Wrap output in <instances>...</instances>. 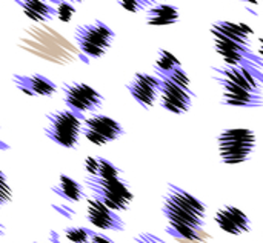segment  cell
<instances>
[{
  "instance_id": "17",
  "label": "cell",
  "mask_w": 263,
  "mask_h": 243,
  "mask_svg": "<svg viewBox=\"0 0 263 243\" xmlns=\"http://www.w3.org/2000/svg\"><path fill=\"white\" fill-rule=\"evenodd\" d=\"M180 14L177 6L168 3H157L146 9V25L149 26H168L179 20Z\"/></svg>"
},
{
  "instance_id": "8",
  "label": "cell",
  "mask_w": 263,
  "mask_h": 243,
  "mask_svg": "<svg viewBox=\"0 0 263 243\" xmlns=\"http://www.w3.org/2000/svg\"><path fill=\"white\" fill-rule=\"evenodd\" d=\"M160 79V105L163 109L173 114H185L190 111L193 105L194 92L191 85H185L171 77H159Z\"/></svg>"
},
{
  "instance_id": "28",
  "label": "cell",
  "mask_w": 263,
  "mask_h": 243,
  "mask_svg": "<svg viewBox=\"0 0 263 243\" xmlns=\"http://www.w3.org/2000/svg\"><path fill=\"white\" fill-rule=\"evenodd\" d=\"M89 243H114L109 237H106V236H102V234H99V233H91V240Z\"/></svg>"
},
{
  "instance_id": "35",
  "label": "cell",
  "mask_w": 263,
  "mask_h": 243,
  "mask_svg": "<svg viewBox=\"0 0 263 243\" xmlns=\"http://www.w3.org/2000/svg\"><path fill=\"white\" fill-rule=\"evenodd\" d=\"M32 243H39V242H32Z\"/></svg>"
},
{
  "instance_id": "25",
  "label": "cell",
  "mask_w": 263,
  "mask_h": 243,
  "mask_svg": "<svg viewBox=\"0 0 263 243\" xmlns=\"http://www.w3.org/2000/svg\"><path fill=\"white\" fill-rule=\"evenodd\" d=\"M136 243H166L163 239H160L159 236H154L151 233H142L139 236L134 237Z\"/></svg>"
},
{
  "instance_id": "19",
  "label": "cell",
  "mask_w": 263,
  "mask_h": 243,
  "mask_svg": "<svg viewBox=\"0 0 263 243\" xmlns=\"http://www.w3.org/2000/svg\"><path fill=\"white\" fill-rule=\"evenodd\" d=\"M51 191L69 203H77V202H82L83 199H86V193H85L83 186L65 174H60L59 183L55 186H52Z\"/></svg>"
},
{
  "instance_id": "14",
  "label": "cell",
  "mask_w": 263,
  "mask_h": 243,
  "mask_svg": "<svg viewBox=\"0 0 263 243\" xmlns=\"http://www.w3.org/2000/svg\"><path fill=\"white\" fill-rule=\"evenodd\" d=\"M12 82L17 89H20L23 94L31 97H52L57 92V85L51 79L42 74H31V76L15 74L12 77Z\"/></svg>"
},
{
  "instance_id": "22",
  "label": "cell",
  "mask_w": 263,
  "mask_h": 243,
  "mask_svg": "<svg viewBox=\"0 0 263 243\" xmlns=\"http://www.w3.org/2000/svg\"><path fill=\"white\" fill-rule=\"evenodd\" d=\"M92 230L83 227H68L63 231V236L71 243H89Z\"/></svg>"
},
{
  "instance_id": "5",
  "label": "cell",
  "mask_w": 263,
  "mask_h": 243,
  "mask_svg": "<svg viewBox=\"0 0 263 243\" xmlns=\"http://www.w3.org/2000/svg\"><path fill=\"white\" fill-rule=\"evenodd\" d=\"M256 133L248 128H230L219 134L217 149L225 165H240L251 159L256 149Z\"/></svg>"
},
{
  "instance_id": "16",
  "label": "cell",
  "mask_w": 263,
  "mask_h": 243,
  "mask_svg": "<svg viewBox=\"0 0 263 243\" xmlns=\"http://www.w3.org/2000/svg\"><path fill=\"white\" fill-rule=\"evenodd\" d=\"M22 12L35 23H45L51 22L57 17V8L52 6L48 0H14Z\"/></svg>"
},
{
  "instance_id": "33",
  "label": "cell",
  "mask_w": 263,
  "mask_h": 243,
  "mask_svg": "<svg viewBox=\"0 0 263 243\" xmlns=\"http://www.w3.org/2000/svg\"><path fill=\"white\" fill-rule=\"evenodd\" d=\"M68 2H72V3H74V2H76V3H80V2H82V0H68Z\"/></svg>"
},
{
  "instance_id": "24",
  "label": "cell",
  "mask_w": 263,
  "mask_h": 243,
  "mask_svg": "<svg viewBox=\"0 0 263 243\" xmlns=\"http://www.w3.org/2000/svg\"><path fill=\"white\" fill-rule=\"evenodd\" d=\"M74 14H76V8H74L72 2L62 0V2L57 5V17H59L62 22H71V18H72Z\"/></svg>"
},
{
  "instance_id": "1",
  "label": "cell",
  "mask_w": 263,
  "mask_h": 243,
  "mask_svg": "<svg viewBox=\"0 0 263 243\" xmlns=\"http://www.w3.org/2000/svg\"><path fill=\"white\" fill-rule=\"evenodd\" d=\"M18 46L35 57L57 65H69L76 60L89 63V57L45 23H37L23 29L18 39Z\"/></svg>"
},
{
  "instance_id": "29",
  "label": "cell",
  "mask_w": 263,
  "mask_h": 243,
  "mask_svg": "<svg viewBox=\"0 0 263 243\" xmlns=\"http://www.w3.org/2000/svg\"><path fill=\"white\" fill-rule=\"evenodd\" d=\"M49 240L51 243H62V239L57 231H49Z\"/></svg>"
},
{
  "instance_id": "34",
  "label": "cell",
  "mask_w": 263,
  "mask_h": 243,
  "mask_svg": "<svg viewBox=\"0 0 263 243\" xmlns=\"http://www.w3.org/2000/svg\"><path fill=\"white\" fill-rule=\"evenodd\" d=\"M151 2H153V3H156V2H159V0H151Z\"/></svg>"
},
{
  "instance_id": "13",
  "label": "cell",
  "mask_w": 263,
  "mask_h": 243,
  "mask_svg": "<svg viewBox=\"0 0 263 243\" xmlns=\"http://www.w3.org/2000/svg\"><path fill=\"white\" fill-rule=\"evenodd\" d=\"M214 220L217 227L230 236H240V234L250 233L253 228L250 217L242 210L231 207V205L222 207L216 213Z\"/></svg>"
},
{
  "instance_id": "27",
  "label": "cell",
  "mask_w": 263,
  "mask_h": 243,
  "mask_svg": "<svg viewBox=\"0 0 263 243\" xmlns=\"http://www.w3.org/2000/svg\"><path fill=\"white\" fill-rule=\"evenodd\" d=\"M2 186H3V196H2V205H6L11 199H12V193L9 190V185H8V180H6V176L2 173Z\"/></svg>"
},
{
  "instance_id": "4",
  "label": "cell",
  "mask_w": 263,
  "mask_h": 243,
  "mask_svg": "<svg viewBox=\"0 0 263 243\" xmlns=\"http://www.w3.org/2000/svg\"><path fill=\"white\" fill-rule=\"evenodd\" d=\"M85 114L74 109H59L46 114L45 136L55 145L68 149H76L80 140Z\"/></svg>"
},
{
  "instance_id": "11",
  "label": "cell",
  "mask_w": 263,
  "mask_h": 243,
  "mask_svg": "<svg viewBox=\"0 0 263 243\" xmlns=\"http://www.w3.org/2000/svg\"><path fill=\"white\" fill-rule=\"evenodd\" d=\"M126 89L142 108L149 109L154 106L160 96V79L156 74L153 76L146 72H137L126 83Z\"/></svg>"
},
{
  "instance_id": "10",
  "label": "cell",
  "mask_w": 263,
  "mask_h": 243,
  "mask_svg": "<svg viewBox=\"0 0 263 243\" xmlns=\"http://www.w3.org/2000/svg\"><path fill=\"white\" fill-rule=\"evenodd\" d=\"M63 102L69 109L85 113H94L103 105V96L88 83L71 82L63 85Z\"/></svg>"
},
{
  "instance_id": "31",
  "label": "cell",
  "mask_w": 263,
  "mask_h": 243,
  "mask_svg": "<svg viewBox=\"0 0 263 243\" xmlns=\"http://www.w3.org/2000/svg\"><path fill=\"white\" fill-rule=\"evenodd\" d=\"M259 42H260V46H259V54H260V55L263 57V37H260V40H259Z\"/></svg>"
},
{
  "instance_id": "21",
  "label": "cell",
  "mask_w": 263,
  "mask_h": 243,
  "mask_svg": "<svg viewBox=\"0 0 263 243\" xmlns=\"http://www.w3.org/2000/svg\"><path fill=\"white\" fill-rule=\"evenodd\" d=\"M180 66H182V63L179 62V59L173 52H170L166 49H159L157 59L154 62V72H156V76L168 74V72H171V71H174V69H177Z\"/></svg>"
},
{
  "instance_id": "18",
  "label": "cell",
  "mask_w": 263,
  "mask_h": 243,
  "mask_svg": "<svg viewBox=\"0 0 263 243\" xmlns=\"http://www.w3.org/2000/svg\"><path fill=\"white\" fill-rule=\"evenodd\" d=\"M83 170L85 174L96 176V177H103V179H116V177H123V171L111 163L109 160L97 156H89L83 162Z\"/></svg>"
},
{
  "instance_id": "15",
  "label": "cell",
  "mask_w": 263,
  "mask_h": 243,
  "mask_svg": "<svg viewBox=\"0 0 263 243\" xmlns=\"http://www.w3.org/2000/svg\"><path fill=\"white\" fill-rule=\"evenodd\" d=\"M211 34L217 39H227V40L251 45L253 29L250 25H247L243 22L217 20L216 23L211 25Z\"/></svg>"
},
{
  "instance_id": "32",
  "label": "cell",
  "mask_w": 263,
  "mask_h": 243,
  "mask_svg": "<svg viewBox=\"0 0 263 243\" xmlns=\"http://www.w3.org/2000/svg\"><path fill=\"white\" fill-rule=\"evenodd\" d=\"M48 2H51V3H55V5H59V3H60L62 0H48Z\"/></svg>"
},
{
  "instance_id": "26",
  "label": "cell",
  "mask_w": 263,
  "mask_h": 243,
  "mask_svg": "<svg viewBox=\"0 0 263 243\" xmlns=\"http://www.w3.org/2000/svg\"><path fill=\"white\" fill-rule=\"evenodd\" d=\"M59 214H62L65 219H68V220H71V219H74L76 217V211L71 208V207H66V205H57V203H52L51 205Z\"/></svg>"
},
{
  "instance_id": "12",
  "label": "cell",
  "mask_w": 263,
  "mask_h": 243,
  "mask_svg": "<svg viewBox=\"0 0 263 243\" xmlns=\"http://www.w3.org/2000/svg\"><path fill=\"white\" fill-rule=\"evenodd\" d=\"M86 219L88 222L103 231H114L120 233L126 230V225L123 219L109 207H106L103 202L91 197L86 202Z\"/></svg>"
},
{
  "instance_id": "20",
  "label": "cell",
  "mask_w": 263,
  "mask_h": 243,
  "mask_svg": "<svg viewBox=\"0 0 263 243\" xmlns=\"http://www.w3.org/2000/svg\"><path fill=\"white\" fill-rule=\"evenodd\" d=\"M165 233L173 236L179 243H208L211 236L203 228H191V227H174L166 225Z\"/></svg>"
},
{
  "instance_id": "3",
  "label": "cell",
  "mask_w": 263,
  "mask_h": 243,
  "mask_svg": "<svg viewBox=\"0 0 263 243\" xmlns=\"http://www.w3.org/2000/svg\"><path fill=\"white\" fill-rule=\"evenodd\" d=\"M162 213L170 225L203 228L206 217V207L197 197L170 183L163 196Z\"/></svg>"
},
{
  "instance_id": "9",
  "label": "cell",
  "mask_w": 263,
  "mask_h": 243,
  "mask_svg": "<svg viewBox=\"0 0 263 243\" xmlns=\"http://www.w3.org/2000/svg\"><path fill=\"white\" fill-rule=\"evenodd\" d=\"M82 134L92 145L103 146L106 143H111L120 139L125 134V129L112 117H108L103 114H94L85 119Z\"/></svg>"
},
{
  "instance_id": "7",
  "label": "cell",
  "mask_w": 263,
  "mask_h": 243,
  "mask_svg": "<svg viewBox=\"0 0 263 243\" xmlns=\"http://www.w3.org/2000/svg\"><path fill=\"white\" fill-rule=\"evenodd\" d=\"M114 39L116 32L102 20L79 25L74 31V40L79 49L89 59L103 57L109 51Z\"/></svg>"
},
{
  "instance_id": "6",
  "label": "cell",
  "mask_w": 263,
  "mask_h": 243,
  "mask_svg": "<svg viewBox=\"0 0 263 243\" xmlns=\"http://www.w3.org/2000/svg\"><path fill=\"white\" fill-rule=\"evenodd\" d=\"M83 183L91 196L114 211H125L133 203L134 194L129 190V185L123 177L116 179H103L85 174Z\"/></svg>"
},
{
  "instance_id": "30",
  "label": "cell",
  "mask_w": 263,
  "mask_h": 243,
  "mask_svg": "<svg viewBox=\"0 0 263 243\" xmlns=\"http://www.w3.org/2000/svg\"><path fill=\"white\" fill-rule=\"evenodd\" d=\"M240 2H247V3H251V5H259L263 0H240Z\"/></svg>"
},
{
  "instance_id": "2",
  "label": "cell",
  "mask_w": 263,
  "mask_h": 243,
  "mask_svg": "<svg viewBox=\"0 0 263 243\" xmlns=\"http://www.w3.org/2000/svg\"><path fill=\"white\" fill-rule=\"evenodd\" d=\"M213 80L222 89V105L231 108L263 106V83L248 69L227 63L213 66Z\"/></svg>"
},
{
  "instance_id": "23",
  "label": "cell",
  "mask_w": 263,
  "mask_h": 243,
  "mask_svg": "<svg viewBox=\"0 0 263 243\" xmlns=\"http://www.w3.org/2000/svg\"><path fill=\"white\" fill-rule=\"evenodd\" d=\"M119 5L128 11V12H133V14H137V12H142L148 8H151L154 3L151 0H117Z\"/></svg>"
}]
</instances>
